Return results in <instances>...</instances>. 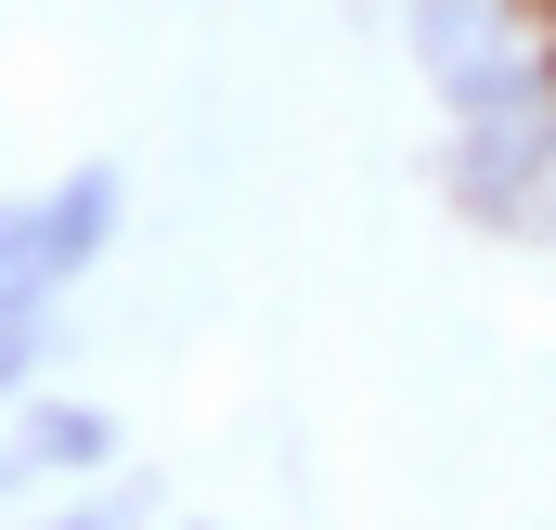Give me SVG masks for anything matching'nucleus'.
<instances>
[{"instance_id":"nucleus-3","label":"nucleus","mask_w":556,"mask_h":530,"mask_svg":"<svg viewBox=\"0 0 556 530\" xmlns=\"http://www.w3.org/2000/svg\"><path fill=\"white\" fill-rule=\"evenodd\" d=\"M117 466V414L104 401H26L13 414V440H0V492H39V479H104Z\"/></svg>"},{"instance_id":"nucleus-1","label":"nucleus","mask_w":556,"mask_h":530,"mask_svg":"<svg viewBox=\"0 0 556 530\" xmlns=\"http://www.w3.org/2000/svg\"><path fill=\"white\" fill-rule=\"evenodd\" d=\"M544 194H556V65H531L518 91H492V104L453 117V207L479 234H505Z\"/></svg>"},{"instance_id":"nucleus-4","label":"nucleus","mask_w":556,"mask_h":530,"mask_svg":"<svg viewBox=\"0 0 556 530\" xmlns=\"http://www.w3.org/2000/svg\"><path fill=\"white\" fill-rule=\"evenodd\" d=\"M117 207H130V181L91 155V168H65L52 194H39V260H52V285H78V272L117 247Z\"/></svg>"},{"instance_id":"nucleus-2","label":"nucleus","mask_w":556,"mask_h":530,"mask_svg":"<svg viewBox=\"0 0 556 530\" xmlns=\"http://www.w3.org/2000/svg\"><path fill=\"white\" fill-rule=\"evenodd\" d=\"M544 0H415L402 13V39H415V65L440 78V104L466 117V104H492V91H518L531 65H544V26H531Z\"/></svg>"},{"instance_id":"nucleus-5","label":"nucleus","mask_w":556,"mask_h":530,"mask_svg":"<svg viewBox=\"0 0 556 530\" xmlns=\"http://www.w3.org/2000/svg\"><path fill=\"white\" fill-rule=\"evenodd\" d=\"M0 298H65L52 260H39V194H13V207H0Z\"/></svg>"},{"instance_id":"nucleus-6","label":"nucleus","mask_w":556,"mask_h":530,"mask_svg":"<svg viewBox=\"0 0 556 530\" xmlns=\"http://www.w3.org/2000/svg\"><path fill=\"white\" fill-rule=\"evenodd\" d=\"M52 363V298H0V401Z\"/></svg>"}]
</instances>
